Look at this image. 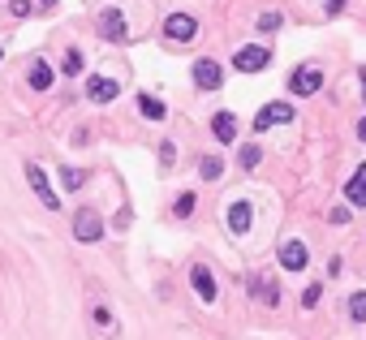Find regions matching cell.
Wrapping results in <instances>:
<instances>
[{
	"instance_id": "22",
	"label": "cell",
	"mask_w": 366,
	"mask_h": 340,
	"mask_svg": "<svg viewBox=\"0 0 366 340\" xmlns=\"http://www.w3.org/2000/svg\"><path fill=\"white\" fill-rule=\"evenodd\" d=\"M237 159H241V168H254V164H258V147H254V142H250V147H241V155H237Z\"/></svg>"
},
{
	"instance_id": "13",
	"label": "cell",
	"mask_w": 366,
	"mask_h": 340,
	"mask_svg": "<svg viewBox=\"0 0 366 340\" xmlns=\"http://www.w3.org/2000/svg\"><path fill=\"white\" fill-rule=\"evenodd\" d=\"M345 198H349L353 207H366V164H362L358 173L349 177V186H345Z\"/></svg>"
},
{
	"instance_id": "7",
	"label": "cell",
	"mask_w": 366,
	"mask_h": 340,
	"mask_svg": "<svg viewBox=\"0 0 366 340\" xmlns=\"http://www.w3.org/2000/svg\"><path fill=\"white\" fill-rule=\"evenodd\" d=\"M285 121H293V108H289V103H268V108L254 117V130L263 134V130H272V125H285Z\"/></svg>"
},
{
	"instance_id": "2",
	"label": "cell",
	"mask_w": 366,
	"mask_h": 340,
	"mask_svg": "<svg viewBox=\"0 0 366 340\" xmlns=\"http://www.w3.org/2000/svg\"><path fill=\"white\" fill-rule=\"evenodd\" d=\"M74 237L78 242H103V215L95 207H78L74 215Z\"/></svg>"
},
{
	"instance_id": "28",
	"label": "cell",
	"mask_w": 366,
	"mask_h": 340,
	"mask_svg": "<svg viewBox=\"0 0 366 340\" xmlns=\"http://www.w3.org/2000/svg\"><path fill=\"white\" fill-rule=\"evenodd\" d=\"M52 5H57V0H39V9H52Z\"/></svg>"
},
{
	"instance_id": "24",
	"label": "cell",
	"mask_w": 366,
	"mask_h": 340,
	"mask_svg": "<svg viewBox=\"0 0 366 340\" xmlns=\"http://www.w3.org/2000/svg\"><path fill=\"white\" fill-rule=\"evenodd\" d=\"M319 293H324L319 285H310V289L302 293V306H306V310H310V306H319Z\"/></svg>"
},
{
	"instance_id": "5",
	"label": "cell",
	"mask_w": 366,
	"mask_h": 340,
	"mask_svg": "<svg viewBox=\"0 0 366 340\" xmlns=\"http://www.w3.org/2000/svg\"><path fill=\"white\" fill-rule=\"evenodd\" d=\"M99 30H103V39H113V43H125L130 39V26H125L121 9H103L99 13Z\"/></svg>"
},
{
	"instance_id": "21",
	"label": "cell",
	"mask_w": 366,
	"mask_h": 340,
	"mask_svg": "<svg viewBox=\"0 0 366 340\" xmlns=\"http://www.w3.org/2000/svg\"><path fill=\"white\" fill-rule=\"evenodd\" d=\"M173 211H177V220H190V215H194V194H181Z\"/></svg>"
},
{
	"instance_id": "29",
	"label": "cell",
	"mask_w": 366,
	"mask_h": 340,
	"mask_svg": "<svg viewBox=\"0 0 366 340\" xmlns=\"http://www.w3.org/2000/svg\"><path fill=\"white\" fill-rule=\"evenodd\" d=\"M362 95H366V69H362Z\"/></svg>"
},
{
	"instance_id": "6",
	"label": "cell",
	"mask_w": 366,
	"mask_h": 340,
	"mask_svg": "<svg viewBox=\"0 0 366 340\" xmlns=\"http://www.w3.org/2000/svg\"><path fill=\"white\" fill-rule=\"evenodd\" d=\"M319 86H324V74H319V69H310V65L293 69V78H289V91H293V95H315Z\"/></svg>"
},
{
	"instance_id": "4",
	"label": "cell",
	"mask_w": 366,
	"mask_h": 340,
	"mask_svg": "<svg viewBox=\"0 0 366 340\" xmlns=\"http://www.w3.org/2000/svg\"><path fill=\"white\" fill-rule=\"evenodd\" d=\"M26 181H30V190L39 194V203H43V207H52V211L61 207V198L52 194V186H47V173H43L39 164H26Z\"/></svg>"
},
{
	"instance_id": "17",
	"label": "cell",
	"mask_w": 366,
	"mask_h": 340,
	"mask_svg": "<svg viewBox=\"0 0 366 340\" xmlns=\"http://www.w3.org/2000/svg\"><path fill=\"white\" fill-rule=\"evenodd\" d=\"M198 173H202L207 181H216V177L224 173V159H220V155H202V164H198Z\"/></svg>"
},
{
	"instance_id": "19",
	"label": "cell",
	"mask_w": 366,
	"mask_h": 340,
	"mask_svg": "<svg viewBox=\"0 0 366 340\" xmlns=\"http://www.w3.org/2000/svg\"><path fill=\"white\" fill-rule=\"evenodd\" d=\"M61 186L65 190H82L86 186V173H82V168H61Z\"/></svg>"
},
{
	"instance_id": "3",
	"label": "cell",
	"mask_w": 366,
	"mask_h": 340,
	"mask_svg": "<svg viewBox=\"0 0 366 340\" xmlns=\"http://www.w3.org/2000/svg\"><path fill=\"white\" fill-rule=\"evenodd\" d=\"M164 35H168V43H194L198 39V22L190 13H173L164 22Z\"/></svg>"
},
{
	"instance_id": "26",
	"label": "cell",
	"mask_w": 366,
	"mask_h": 340,
	"mask_svg": "<svg viewBox=\"0 0 366 340\" xmlns=\"http://www.w3.org/2000/svg\"><path fill=\"white\" fill-rule=\"evenodd\" d=\"M345 9V0H328V13H341Z\"/></svg>"
},
{
	"instance_id": "12",
	"label": "cell",
	"mask_w": 366,
	"mask_h": 340,
	"mask_svg": "<svg viewBox=\"0 0 366 340\" xmlns=\"http://www.w3.org/2000/svg\"><path fill=\"white\" fill-rule=\"evenodd\" d=\"M250 224H254V211H250V203H241V198H237V203L229 207V229L241 237V233H250Z\"/></svg>"
},
{
	"instance_id": "16",
	"label": "cell",
	"mask_w": 366,
	"mask_h": 340,
	"mask_svg": "<svg viewBox=\"0 0 366 340\" xmlns=\"http://www.w3.org/2000/svg\"><path fill=\"white\" fill-rule=\"evenodd\" d=\"M30 86H35V91H47V86H52V65H47V61H35V65H30Z\"/></svg>"
},
{
	"instance_id": "8",
	"label": "cell",
	"mask_w": 366,
	"mask_h": 340,
	"mask_svg": "<svg viewBox=\"0 0 366 340\" xmlns=\"http://www.w3.org/2000/svg\"><path fill=\"white\" fill-rule=\"evenodd\" d=\"M220 82H224V74H220V65H216V61H207V56H202V61H194V86L216 91Z\"/></svg>"
},
{
	"instance_id": "9",
	"label": "cell",
	"mask_w": 366,
	"mask_h": 340,
	"mask_svg": "<svg viewBox=\"0 0 366 340\" xmlns=\"http://www.w3.org/2000/svg\"><path fill=\"white\" fill-rule=\"evenodd\" d=\"M306 263H310L306 242H285V246H280V267H285V271H302Z\"/></svg>"
},
{
	"instance_id": "23",
	"label": "cell",
	"mask_w": 366,
	"mask_h": 340,
	"mask_svg": "<svg viewBox=\"0 0 366 340\" xmlns=\"http://www.w3.org/2000/svg\"><path fill=\"white\" fill-rule=\"evenodd\" d=\"M280 13H263V18H258V30H280Z\"/></svg>"
},
{
	"instance_id": "14",
	"label": "cell",
	"mask_w": 366,
	"mask_h": 340,
	"mask_svg": "<svg viewBox=\"0 0 366 340\" xmlns=\"http://www.w3.org/2000/svg\"><path fill=\"white\" fill-rule=\"evenodd\" d=\"M212 134H216L220 142H233V138H237V117H233V112H216Z\"/></svg>"
},
{
	"instance_id": "18",
	"label": "cell",
	"mask_w": 366,
	"mask_h": 340,
	"mask_svg": "<svg viewBox=\"0 0 366 340\" xmlns=\"http://www.w3.org/2000/svg\"><path fill=\"white\" fill-rule=\"evenodd\" d=\"M61 74H65V78L82 74V52H78V47H65V61H61Z\"/></svg>"
},
{
	"instance_id": "1",
	"label": "cell",
	"mask_w": 366,
	"mask_h": 340,
	"mask_svg": "<svg viewBox=\"0 0 366 340\" xmlns=\"http://www.w3.org/2000/svg\"><path fill=\"white\" fill-rule=\"evenodd\" d=\"M268 65H272V52L258 47V43H246V47L233 52V69H241V74H258V69H268Z\"/></svg>"
},
{
	"instance_id": "20",
	"label": "cell",
	"mask_w": 366,
	"mask_h": 340,
	"mask_svg": "<svg viewBox=\"0 0 366 340\" xmlns=\"http://www.w3.org/2000/svg\"><path fill=\"white\" fill-rule=\"evenodd\" d=\"M349 314H353L358 323H366V293H353V298H349Z\"/></svg>"
},
{
	"instance_id": "15",
	"label": "cell",
	"mask_w": 366,
	"mask_h": 340,
	"mask_svg": "<svg viewBox=\"0 0 366 340\" xmlns=\"http://www.w3.org/2000/svg\"><path fill=\"white\" fill-rule=\"evenodd\" d=\"M138 112H142L147 121H164V117H168V108L155 99V95H138Z\"/></svg>"
},
{
	"instance_id": "25",
	"label": "cell",
	"mask_w": 366,
	"mask_h": 340,
	"mask_svg": "<svg viewBox=\"0 0 366 340\" xmlns=\"http://www.w3.org/2000/svg\"><path fill=\"white\" fill-rule=\"evenodd\" d=\"M9 9H13V18H26V13H30V0H13Z\"/></svg>"
},
{
	"instance_id": "11",
	"label": "cell",
	"mask_w": 366,
	"mask_h": 340,
	"mask_svg": "<svg viewBox=\"0 0 366 340\" xmlns=\"http://www.w3.org/2000/svg\"><path fill=\"white\" fill-rule=\"evenodd\" d=\"M190 280H194V293H198L202 302H216V276H212V271H207L202 263H198V267L190 271Z\"/></svg>"
},
{
	"instance_id": "27",
	"label": "cell",
	"mask_w": 366,
	"mask_h": 340,
	"mask_svg": "<svg viewBox=\"0 0 366 340\" xmlns=\"http://www.w3.org/2000/svg\"><path fill=\"white\" fill-rule=\"evenodd\" d=\"M358 138H362V142H366V117H362V121H358Z\"/></svg>"
},
{
	"instance_id": "10",
	"label": "cell",
	"mask_w": 366,
	"mask_h": 340,
	"mask_svg": "<svg viewBox=\"0 0 366 340\" xmlns=\"http://www.w3.org/2000/svg\"><path fill=\"white\" fill-rule=\"evenodd\" d=\"M117 91H121V86H117L113 78H91V82H86V99H91V103H113Z\"/></svg>"
}]
</instances>
